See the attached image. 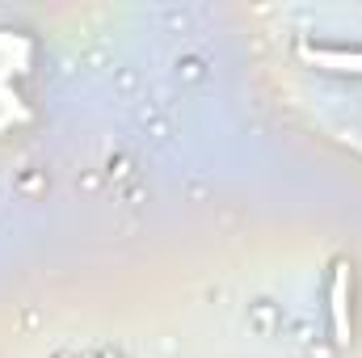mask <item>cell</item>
I'll return each instance as SVG.
<instances>
[{
	"label": "cell",
	"instance_id": "obj_1",
	"mask_svg": "<svg viewBox=\"0 0 362 358\" xmlns=\"http://www.w3.org/2000/svg\"><path fill=\"white\" fill-rule=\"evenodd\" d=\"M329 312H333V342L337 346H350V262H337L333 266Z\"/></svg>",
	"mask_w": 362,
	"mask_h": 358
},
{
	"label": "cell",
	"instance_id": "obj_2",
	"mask_svg": "<svg viewBox=\"0 0 362 358\" xmlns=\"http://www.w3.org/2000/svg\"><path fill=\"white\" fill-rule=\"evenodd\" d=\"M299 59L312 64V68H329V72L362 76V51L358 47H312V42H303V47H299Z\"/></svg>",
	"mask_w": 362,
	"mask_h": 358
},
{
	"label": "cell",
	"instance_id": "obj_3",
	"mask_svg": "<svg viewBox=\"0 0 362 358\" xmlns=\"http://www.w3.org/2000/svg\"><path fill=\"white\" fill-rule=\"evenodd\" d=\"M105 358H118V354H105Z\"/></svg>",
	"mask_w": 362,
	"mask_h": 358
}]
</instances>
